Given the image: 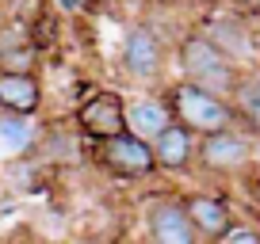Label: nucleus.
<instances>
[{
  "label": "nucleus",
  "mask_w": 260,
  "mask_h": 244,
  "mask_svg": "<svg viewBox=\"0 0 260 244\" xmlns=\"http://www.w3.org/2000/svg\"><path fill=\"white\" fill-rule=\"evenodd\" d=\"M214 50H218L226 61H241V57H252V34L241 19H230V16H218L207 23V31H199Z\"/></svg>",
  "instance_id": "obj_13"
},
{
  "label": "nucleus",
  "mask_w": 260,
  "mask_h": 244,
  "mask_svg": "<svg viewBox=\"0 0 260 244\" xmlns=\"http://www.w3.org/2000/svg\"><path fill=\"white\" fill-rule=\"evenodd\" d=\"M165 69V50L161 38L153 34V27L138 23L126 31V42H122V73L138 84H153Z\"/></svg>",
  "instance_id": "obj_6"
},
{
  "label": "nucleus",
  "mask_w": 260,
  "mask_h": 244,
  "mask_svg": "<svg viewBox=\"0 0 260 244\" xmlns=\"http://www.w3.org/2000/svg\"><path fill=\"white\" fill-rule=\"evenodd\" d=\"M180 202H184V214H187V221H191V229H195L199 240L214 244L234 229V210H230L226 198L203 195V191H199V195H187V198H180Z\"/></svg>",
  "instance_id": "obj_7"
},
{
  "label": "nucleus",
  "mask_w": 260,
  "mask_h": 244,
  "mask_svg": "<svg viewBox=\"0 0 260 244\" xmlns=\"http://www.w3.org/2000/svg\"><path fill=\"white\" fill-rule=\"evenodd\" d=\"M92 156H96V164L107 172V176H119V179H142V176H153L157 172L153 149H149L146 141L130 138V134H119V138L96 145Z\"/></svg>",
  "instance_id": "obj_4"
},
{
  "label": "nucleus",
  "mask_w": 260,
  "mask_h": 244,
  "mask_svg": "<svg viewBox=\"0 0 260 244\" xmlns=\"http://www.w3.org/2000/svg\"><path fill=\"white\" fill-rule=\"evenodd\" d=\"M35 38L23 23L0 27V73H35Z\"/></svg>",
  "instance_id": "obj_12"
},
{
  "label": "nucleus",
  "mask_w": 260,
  "mask_h": 244,
  "mask_svg": "<svg viewBox=\"0 0 260 244\" xmlns=\"http://www.w3.org/2000/svg\"><path fill=\"white\" fill-rule=\"evenodd\" d=\"M195 160L199 168L211 172V176H237V172L249 168L252 160V141L241 130H226L214 134V138H199L195 145Z\"/></svg>",
  "instance_id": "obj_5"
},
{
  "label": "nucleus",
  "mask_w": 260,
  "mask_h": 244,
  "mask_svg": "<svg viewBox=\"0 0 260 244\" xmlns=\"http://www.w3.org/2000/svg\"><path fill=\"white\" fill-rule=\"evenodd\" d=\"M176 65H180V73H184V84H191V88L207 92V96H214V99H226V103H230V96H234L237 80H241V69H237L234 61H226L199 31L180 38Z\"/></svg>",
  "instance_id": "obj_1"
},
{
  "label": "nucleus",
  "mask_w": 260,
  "mask_h": 244,
  "mask_svg": "<svg viewBox=\"0 0 260 244\" xmlns=\"http://www.w3.org/2000/svg\"><path fill=\"white\" fill-rule=\"evenodd\" d=\"M195 145H199V141H195L184 126H176V122H172V126H169V130H165L149 149H153V164H157L161 172H187V168L195 164Z\"/></svg>",
  "instance_id": "obj_14"
},
{
  "label": "nucleus",
  "mask_w": 260,
  "mask_h": 244,
  "mask_svg": "<svg viewBox=\"0 0 260 244\" xmlns=\"http://www.w3.org/2000/svg\"><path fill=\"white\" fill-rule=\"evenodd\" d=\"M35 156L42 164H50V168H57V164H81L84 160L81 134L77 130H50V134L42 130V141L35 149Z\"/></svg>",
  "instance_id": "obj_16"
},
{
  "label": "nucleus",
  "mask_w": 260,
  "mask_h": 244,
  "mask_svg": "<svg viewBox=\"0 0 260 244\" xmlns=\"http://www.w3.org/2000/svg\"><path fill=\"white\" fill-rule=\"evenodd\" d=\"M27 244H46V240H27Z\"/></svg>",
  "instance_id": "obj_19"
},
{
  "label": "nucleus",
  "mask_w": 260,
  "mask_h": 244,
  "mask_svg": "<svg viewBox=\"0 0 260 244\" xmlns=\"http://www.w3.org/2000/svg\"><path fill=\"white\" fill-rule=\"evenodd\" d=\"M146 229H149V240L153 244H203L195 236L180 198H157L146 210Z\"/></svg>",
  "instance_id": "obj_8"
},
{
  "label": "nucleus",
  "mask_w": 260,
  "mask_h": 244,
  "mask_svg": "<svg viewBox=\"0 0 260 244\" xmlns=\"http://www.w3.org/2000/svg\"><path fill=\"white\" fill-rule=\"evenodd\" d=\"M169 126H172V114H169V103L161 96H138L126 103V134L130 138L153 145Z\"/></svg>",
  "instance_id": "obj_9"
},
{
  "label": "nucleus",
  "mask_w": 260,
  "mask_h": 244,
  "mask_svg": "<svg viewBox=\"0 0 260 244\" xmlns=\"http://www.w3.org/2000/svg\"><path fill=\"white\" fill-rule=\"evenodd\" d=\"M230 111H234V122L245 126V138H260V76L256 73H241L234 96H230Z\"/></svg>",
  "instance_id": "obj_15"
},
{
  "label": "nucleus",
  "mask_w": 260,
  "mask_h": 244,
  "mask_svg": "<svg viewBox=\"0 0 260 244\" xmlns=\"http://www.w3.org/2000/svg\"><path fill=\"white\" fill-rule=\"evenodd\" d=\"M161 99L169 103L172 122L184 126L195 141L199 138H214V134H226V130H237L234 111H230L226 99H214V96H207V92L184 84V80H176Z\"/></svg>",
  "instance_id": "obj_2"
},
{
  "label": "nucleus",
  "mask_w": 260,
  "mask_h": 244,
  "mask_svg": "<svg viewBox=\"0 0 260 244\" xmlns=\"http://www.w3.org/2000/svg\"><path fill=\"white\" fill-rule=\"evenodd\" d=\"M214 244H260V229H252V225H234L222 240H214Z\"/></svg>",
  "instance_id": "obj_18"
},
{
  "label": "nucleus",
  "mask_w": 260,
  "mask_h": 244,
  "mask_svg": "<svg viewBox=\"0 0 260 244\" xmlns=\"http://www.w3.org/2000/svg\"><path fill=\"white\" fill-rule=\"evenodd\" d=\"M73 130L81 138H88L92 145H104V141L126 134V99L111 88L92 92L88 99H81L73 111Z\"/></svg>",
  "instance_id": "obj_3"
},
{
  "label": "nucleus",
  "mask_w": 260,
  "mask_h": 244,
  "mask_svg": "<svg viewBox=\"0 0 260 244\" xmlns=\"http://www.w3.org/2000/svg\"><path fill=\"white\" fill-rule=\"evenodd\" d=\"M42 172H46V164H42L39 156H23V160H12L8 164V179H12V187H19V191L39 187Z\"/></svg>",
  "instance_id": "obj_17"
},
{
  "label": "nucleus",
  "mask_w": 260,
  "mask_h": 244,
  "mask_svg": "<svg viewBox=\"0 0 260 244\" xmlns=\"http://www.w3.org/2000/svg\"><path fill=\"white\" fill-rule=\"evenodd\" d=\"M42 141V126L35 118H23V114H0V160H23V156H35Z\"/></svg>",
  "instance_id": "obj_11"
},
{
  "label": "nucleus",
  "mask_w": 260,
  "mask_h": 244,
  "mask_svg": "<svg viewBox=\"0 0 260 244\" xmlns=\"http://www.w3.org/2000/svg\"><path fill=\"white\" fill-rule=\"evenodd\" d=\"M42 107V84L35 73H0V111L35 118Z\"/></svg>",
  "instance_id": "obj_10"
}]
</instances>
